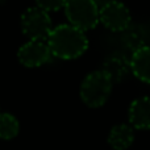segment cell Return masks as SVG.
I'll return each instance as SVG.
<instances>
[{
  "instance_id": "1",
  "label": "cell",
  "mask_w": 150,
  "mask_h": 150,
  "mask_svg": "<svg viewBox=\"0 0 150 150\" xmlns=\"http://www.w3.org/2000/svg\"><path fill=\"white\" fill-rule=\"evenodd\" d=\"M47 45L52 55L59 59H75L79 58L88 49V38L84 32L70 24H61L53 28Z\"/></svg>"
},
{
  "instance_id": "2",
  "label": "cell",
  "mask_w": 150,
  "mask_h": 150,
  "mask_svg": "<svg viewBox=\"0 0 150 150\" xmlns=\"http://www.w3.org/2000/svg\"><path fill=\"white\" fill-rule=\"evenodd\" d=\"M113 82L103 70L92 71L83 79L79 95L82 101L90 108H99L109 99Z\"/></svg>"
},
{
  "instance_id": "3",
  "label": "cell",
  "mask_w": 150,
  "mask_h": 150,
  "mask_svg": "<svg viewBox=\"0 0 150 150\" xmlns=\"http://www.w3.org/2000/svg\"><path fill=\"white\" fill-rule=\"evenodd\" d=\"M65 13L69 24L82 32L91 30L99 23V8L93 0H67Z\"/></svg>"
},
{
  "instance_id": "4",
  "label": "cell",
  "mask_w": 150,
  "mask_h": 150,
  "mask_svg": "<svg viewBox=\"0 0 150 150\" xmlns=\"http://www.w3.org/2000/svg\"><path fill=\"white\" fill-rule=\"evenodd\" d=\"M21 30L29 40H47L53 30L49 13L37 5L26 8L21 15Z\"/></svg>"
},
{
  "instance_id": "5",
  "label": "cell",
  "mask_w": 150,
  "mask_h": 150,
  "mask_svg": "<svg viewBox=\"0 0 150 150\" xmlns=\"http://www.w3.org/2000/svg\"><path fill=\"white\" fill-rule=\"evenodd\" d=\"M99 21L112 32H124L130 26L132 16L124 3L108 0V3L99 9Z\"/></svg>"
},
{
  "instance_id": "6",
  "label": "cell",
  "mask_w": 150,
  "mask_h": 150,
  "mask_svg": "<svg viewBox=\"0 0 150 150\" xmlns=\"http://www.w3.org/2000/svg\"><path fill=\"white\" fill-rule=\"evenodd\" d=\"M50 57L52 52L47 42L40 40H29L17 52L18 62L25 67H40L49 62Z\"/></svg>"
},
{
  "instance_id": "7",
  "label": "cell",
  "mask_w": 150,
  "mask_h": 150,
  "mask_svg": "<svg viewBox=\"0 0 150 150\" xmlns=\"http://www.w3.org/2000/svg\"><path fill=\"white\" fill-rule=\"evenodd\" d=\"M113 83H121L125 78L132 73L130 70V58L121 53H112L104 59L103 69Z\"/></svg>"
},
{
  "instance_id": "8",
  "label": "cell",
  "mask_w": 150,
  "mask_h": 150,
  "mask_svg": "<svg viewBox=\"0 0 150 150\" xmlns=\"http://www.w3.org/2000/svg\"><path fill=\"white\" fill-rule=\"evenodd\" d=\"M128 117L133 129L150 130V96L133 100L128 109Z\"/></svg>"
},
{
  "instance_id": "9",
  "label": "cell",
  "mask_w": 150,
  "mask_h": 150,
  "mask_svg": "<svg viewBox=\"0 0 150 150\" xmlns=\"http://www.w3.org/2000/svg\"><path fill=\"white\" fill-rule=\"evenodd\" d=\"M130 70L138 80L150 84V46L144 45L132 53Z\"/></svg>"
},
{
  "instance_id": "10",
  "label": "cell",
  "mask_w": 150,
  "mask_h": 150,
  "mask_svg": "<svg viewBox=\"0 0 150 150\" xmlns=\"http://www.w3.org/2000/svg\"><path fill=\"white\" fill-rule=\"evenodd\" d=\"M134 141V129L132 125L117 124L109 130L108 144L113 150H127Z\"/></svg>"
},
{
  "instance_id": "11",
  "label": "cell",
  "mask_w": 150,
  "mask_h": 150,
  "mask_svg": "<svg viewBox=\"0 0 150 150\" xmlns=\"http://www.w3.org/2000/svg\"><path fill=\"white\" fill-rule=\"evenodd\" d=\"M18 130H20L18 120L12 113L0 112V138L12 140L18 134Z\"/></svg>"
},
{
  "instance_id": "12",
  "label": "cell",
  "mask_w": 150,
  "mask_h": 150,
  "mask_svg": "<svg viewBox=\"0 0 150 150\" xmlns=\"http://www.w3.org/2000/svg\"><path fill=\"white\" fill-rule=\"evenodd\" d=\"M122 44H124L125 47L136 52L140 47L144 46V37L141 34V32L136 28H128L122 32Z\"/></svg>"
},
{
  "instance_id": "13",
  "label": "cell",
  "mask_w": 150,
  "mask_h": 150,
  "mask_svg": "<svg viewBox=\"0 0 150 150\" xmlns=\"http://www.w3.org/2000/svg\"><path fill=\"white\" fill-rule=\"evenodd\" d=\"M67 0H36V5L45 12H57L61 8H65Z\"/></svg>"
},
{
  "instance_id": "14",
  "label": "cell",
  "mask_w": 150,
  "mask_h": 150,
  "mask_svg": "<svg viewBox=\"0 0 150 150\" xmlns=\"http://www.w3.org/2000/svg\"><path fill=\"white\" fill-rule=\"evenodd\" d=\"M93 1L96 3V5H98V8H99V9H100L101 7H104V5H105L107 3H108V0H93Z\"/></svg>"
}]
</instances>
